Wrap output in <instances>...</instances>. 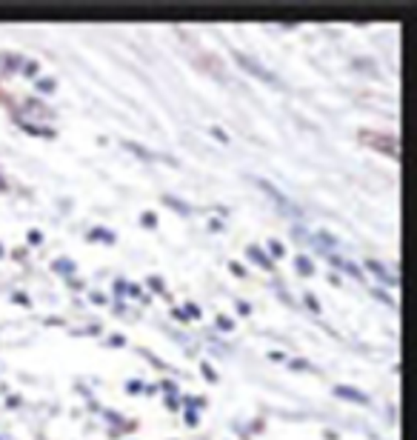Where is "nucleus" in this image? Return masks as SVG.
Here are the masks:
<instances>
[{
	"label": "nucleus",
	"mask_w": 417,
	"mask_h": 440,
	"mask_svg": "<svg viewBox=\"0 0 417 440\" xmlns=\"http://www.w3.org/2000/svg\"><path fill=\"white\" fill-rule=\"evenodd\" d=\"M238 58H241V61H243V63H246V66H252V72H260V75H263V78H272V75H269V72H266V69H263V66H260V63H255V61H252V58H249V55H243V52H238Z\"/></svg>",
	"instance_id": "nucleus-1"
}]
</instances>
